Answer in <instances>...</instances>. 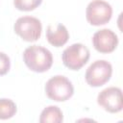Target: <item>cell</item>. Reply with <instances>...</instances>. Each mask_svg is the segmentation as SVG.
I'll use <instances>...</instances> for the list:
<instances>
[{"label":"cell","mask_w":123,"mask_h":123,"mask_svg":"<svg viewBox=\"0 0 123 123\" xmlns=\"http://www.w3.org/2000/svg\"><path fill=\"white\" fill-rule=\"evenodd\" d=\"M23 60L25 64L35 72L47 71L53 63L52 53L39 45L27 47L23 53Z\"/></svg>","instance_id":"cell-1"},{"label":"cell","mask_w":123,"mask_h":123,"mask_svg":"<svg viewBox=\"0 0 123 123\" xmlns=\"http://www.w3.org/2000/svg\"><path fill=\"white\" fill-rule=\"evenodd\" d=\"M45 92L50 99L60 102L69 99L74 93V87L66 77L57 75L46 82Z\"/></svg>","instance_id":"cell-2"},{"label":"cell","mask_w":123,"mask_h":123,"mask_svg":"<svg viewBox=\"0 0 123 123\" xmlns=\"http://www.w3.org/2000/svg\"><path fill=\"white\" fill-rule=\"evenodd\" d=\"M89 50L83 43H73L62 52L63 64L72 70H79L89 59Z\"/></svg>","instance_id":"cell-3"},{"label":"cell","mask_w":123,"mask_h":123,"mask_svg":"<svg viewBox=\"0 0 123 123\" xmlns=\"http://www.w3.org/2000/svg\"><path fill=\"white\" fill-rule=\"evenodd\" d=\"M112 66L106 60L93 62L86 71V81L91 86H100L106 84L111 77Z\"/></svg>","instance_id":"cell-4"},{"label":"cell","mask_w":123,"mask_h":123,"mask_svg":"<svg viewBox=\"0 0 123 123\" xmlns=\"http://www.w3.org/2000/svg\"><path fill=\"white\" fill-rule=\"evenodd\" d=\"M14 32L26 41L37 40L42 31V25L40 20L34 16H22L17 18L13 26Z\"/></svg>","instance_id":"cell-5"},{"label":"cell","mask_w":123,"mask_h":123,"mask_svg":"<svg viewBox=\"0 0 123 123\" xmlns=\"http://www.w3.org/2000/svg\"><path fill=\"white\" fill-rule=\"evenodd\" d=\"M111 6L104 0H92L86 10V20L94 26L108 23L111 18Z\"/></svg>","instance_id":"cell-6"},{"label":"cell","mask_w":123,"mask_h":123,"mask_svg":"<svg viewBox=\"0 0 123 123\" xmlns=\"http://www.w3.org/2000/svg\"><path fill=\"white\" fill-rule=\"evenodd\" d=\"M97 103L109 112H118L123 108L122 90L116 86L107 87L98 94Z\"/></svg>","instance_id":"cell-7"},{"label":"cell","mask_w":123,"mask_h":123,"mask_svg":"<svg viewBox=\"0 0 123 123\" xmlns=\"http://www.w3.org/2000/svg\"><path fill=\"white\" fill-rule=\"evenodd\" d=\"M92 43L98 52L111 53L116 48L118 44V37L113 31L110 29H101L94 33L92 37Z\"/></svg>","instance_id":"cell-8"},{"label":"cell","mask_w":123,"mask_h":123,"mask_svg":"<svg viewBox=\"0 0 123 123\" xmlns=\"http://www.w3.org/2000/svg\"><path fill=\"white\" fill-rule=\"evenodd\" d=\"M68 37V31L63 24L58 23L56 29H54L52 25H48L46 30V38L50 44L56 47L62 46L67 42Z\"/></svg>","instance_id":"cell-9"},{"label":"cell","mask_w":123,"mask_h":123,"mask_svg":"<svg viewBox=\"0 0 123 123\" xmlns=\"http://www.w3.org/2000/svg\"><path fill=\"white\" fill-rule=\"evenodd\" d=\"M62 120V112L57 106H49L45 108L39 116L40 123H61Z\"/></svg>","instance_id":"cell-10"},{"label":"cell","mask_w":123,"mask_h":123,"mask_svg":"<svg viewBox=\"0 0 123 123\" xmlns=\"http://www.w3.org/2000/svg\"><path fill=\"white\" fill-rule=\"evenodd\" d=\"M16 112V105L11 99H0V119L6 120L12 117Z\"/></svg>","instance_id":"cell-11"},{"label":"cell","mask_w":123,"mask_h":123,"mask_svg":"<svg viewBox=\"0 0 123 123\" xmlns=\"http://www.w3.org/2000/svg\"><path fill=\"white\" fill-rule=\"evenodd\" d=\"M42 0H13L16 9L20 11H32L41 4Z\"/></svg>","instance_id":"cell-12"},{"label":"cell","mask_w":123,"mask_h":123,"mask_svg":"<svg viewBox=\"0 0 123 123\" xmlns=\"http://www.w3.org/2000/svg\"><path fill=\"white\" fill-rule=\"evenodd\" d=\"M11 67L10 58L7 54L0 52V76L6 74Z\"/></svg>","instance_id":"cell-13"}]
</instances>
